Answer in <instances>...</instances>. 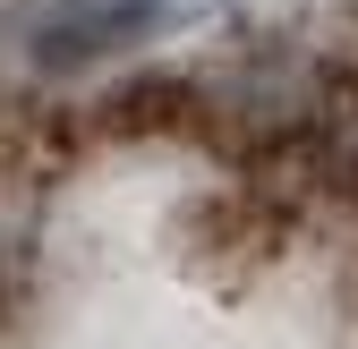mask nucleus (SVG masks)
<instances>
[{
    "instance_id": "obj_1",
    "label": "nucleus",
    "mask_w": 358,
    "mask_h": 349,
    "mask_svg": "<svg viewBox=\"0 0 358 349\" xmlns=\"http://www.w3.org/2000/svg\"><path fill=\"white\" fill-rule=\"evenodd\" d=\"M350 162H358V145H350ZM350 222H358V179H350Z\"/></svg>"
}]
</instances>
